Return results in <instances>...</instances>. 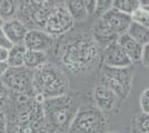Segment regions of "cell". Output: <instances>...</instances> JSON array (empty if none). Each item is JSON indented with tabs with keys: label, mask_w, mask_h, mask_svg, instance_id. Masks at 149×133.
Instances as JSON below:
<instances>
[{
	"label": "cell",
	"mask_w": 149,
	"mask_h": 133,
	"mask_svg": "<svg viewBox=\"0 0 149 133\" xmlns=\"http://www.w3.org/2000/svg\"><path fill=\"white\" fill-rule=\"evenodd\" d=\"M91 36L99 45H105V47L112 42H116L119 38L118 34L112 30L111 27L102 18H98L97 21L93 23L91 28Z\"/></svg>",
	"instance_id": "14"
},
{
	"label": "cell",
	"mask_w": 149,
	"mask_h": 133,
	"mask_svg": "<svg viewBox=\"0 0 149 133\" xmlns=\"http://www.w3.org/2000/svg\"><path fill=\"white\" fill-rule=\"evenodd\" d=\"M93 98L96 107L99 109L106 116L111 115L119 111L120 102H123L117 95L112 92L110 89L104 85H97L93 91Z\"/></svg>",
	"instance_id": "10"
},
{
	"label": "cell",
	"mask_w": 149,
	"mask_h": 133,
	"mask_svg": "<svg viewBox=\"0 0 149 133\" xmlns=\"http://www.w3.org/2000/svg\"><path fill=\"white\" fill-rule=\"evenodd\" d=\"M112 8L126 14L132 16L135 11L140 8V1L138 0H113Z\"/></svg>",
	"instance_id": "23"
},
{
	"label": "cell",
	"mask_w": 149,
	"mask_h": 133,
	"mask_svg": "<svg viewBox=\"0 0 149 133\" xmlns=\"http://www.w3.org/2000/svg\"><path fill=\"white\" fill-rule=\"evenodd\" d=\"M117 42L124 49L126 54L132 61V63H135V62H141L143 45H141V44L138 43L137 41H135L127 33L120 36L118 38V40H117Z\"/></svg>",
	"instance_id": "16"
},
{
	"label": "cell",
	"mask_w": 149,
	"mask_h": 133,
	"mask_svg": "<svg viewBox=\"0 0 149 133\" xmlns=\"http://www.w3.org/2000/svg\"><path fill=\"white\" fill-rule=\"evenodd\" d=\"M101 57L100 45L91 34L78 33L69 37L58 49L60 63L74 74H81L93 70Z\"/></svg>",
	"instance_id": "2"
},
{
	"label": "cell",
	"mask_w": 149,
	"mask_h": 133,
	"mask_svg": "<svg viewBox=\"0 0 149 133\" xmlns=\"http://www.w3.org/2000/svg\"><path fill=\"white\" fill-rule=\"evenodd\" d=\"M2 30L5 31L6 36L13 45L24 44L26 36L29 31L27 29V27L16 18L6 21L3 27H2Z\"/></svg>",
	"instance_id": "15"
},
{
	"label": "cell",
	"mask_w": 149,
	"mask_h": 133,
	"mask_svg": "<svg viewBox=\"0 0 149 133\" xmlns=\"http://www.w3.org/2000/svg\"><path fill=\"white\" fill-rule=\"evenodd\" d=\"M85 6L88 16H95L97 10V1L96 0H85Z\"/></svg>",
	"instance_id": "29"
},
{
	"label": "cell",
	"mask_w": 149,
	"mask_h": 133,
	"mask_svg": "<svg viewBox=\"0 0 149 133\" xmlns=\"http://www.w3.org/2000/svg\"><path fill=\"white\" fill-rule=\"evenodd\" d=\"M42 102L44 99L38 95L28 98L11 93L6 112L7 133H49Z\"/></svg>",
	"instance_id": "1"
},
{
	"label": "cell",
	"mask_w": 149,
	"mask_h": 133,
	"mask_svg": "<svg viewBox=\"0 0 149 133\" xmlns=\"http://www.w3.org/2000/svg\"><path fill=\"white\" fill-rule=\"evenodd\" d=\"M143 9H145V10H147V11H148V12H149V7H145Z\"/></svg>",
	"instance_id": "35"
},
{
	"label": "cell",
	"mask_w": 149,
	"mask_h": 133,
	"mask_svg": "<svg viewBox=\"0 0 149 133\" xmlns=\"http://www.w3.org/2000/svg\"><path fill=\"white\" fill-rule=\"evenodd\" d=\"M48 62V57L46 52L41 51L27 50L25 57V67L28 69L36 70Z\"/></svg>",
	"instance_id": "19"
},
{
	"label": "cell",
	"mask_w": 149,
	"mask_h": 133,
	"mask_svg": "<svg viewBox=\"0 0 149 133\" xmlns=\"http://www.w3.org/2000/svg\"><path fill=\"white\" fill-rule=\"evenodd\" d=\"M107 116L96 105H81L67 133H108Z\"/></svg>",
	"instance_id": "7"
},
{
	"label": "cell",
	"mask_w": 149,
	"mask_h": 133,
	"mask_svg": "<svg viewBox=\"0 0 149 133\" xmlns=\"http://www.w3.org/2000/svg\"><path fill=\"white\" fill-rule=\"evenodd\" d=\"M49 133H67L80 109L79 95L68 93L42 102Z\"/></svg>",
	"instance_id": "3"
},
{
	"label": "cell",
	"mask_w": 149,
	"mask_h": 133,
	"mask_svg": "<svg viewBox=\"0 0 149 133\" xmlns=\"http://www.w3.org/2000/svg\"><path fill=\"white\" fill-rule=\"evenodd\" d=\"M10 99H11V93L9 89L0 80V111L6 112L7 108L10 103Z\"/></svg>",
	"instance_id": "24"
},
{
	"label": "cell",
	"mask_w": 149,
	"mask_h": 133,
	"mask_svg": "<svg viewBox=\"0 0 149 133\" xmlns=\"http://www.w3.org/2000/svg\"><path fill=\"white\" fill-rule=\"evenodd\" d=\"M141 63L145 68L149 69V43L143 47V58H141Z\"/></svg>",
	"instance_id": "31"
},
{
	"label": "cell",
	"mask_w": 149,
	"mask_h": 133,
	"mask_svg": "<svg viewBox=\"0 0 149 133\" xmlns=\"http://www.w3.org/2000/svg\"><path fill=\"white\" fill-rule=\"evenodd\" d=\"M139 105L143 113L149 114V88L143 91L139 98Z\"/></svg>",
	"instance_id": "27"
},
{
	"label": "cell",
	"mask_w": 149,
	"mask_h": 133,
	"mask_svg": "<svg viewBox=\"0 0 149 133\" xmlns=\"http://www.w3.org/2000/svg\"><path fill=\"white\" fill-rule=\"evenodd\" d=\"M13 94L35 98L36 91L33 87V70L24 67L8 68L0 79Z\"/></svg>",
	"instance_id": "8"
},
{
	"label": "cell",
	"mask_w": 149,
	"mask_h": 133,
	"mask_svg": "<svg viewBox=\"0 0 149 133\" xmlns=\"http://www.w3.org/2000/svg\"><path fill=\"white\" fill-rule=\"evenodd\" d=\"M56 2L54 1H21L19 2L16 19L22 22L28 30H44L51 9Z\"/></svg>",
	"instance_id": "5"
},
{
	"label": "cell",
	"mask_w": 149,
	"mask_h": 133,
	"mask_svg": "<svg viewBox=\"0 0 149 133\" xmlns=\"http://www.w3.org/2000/svg\"><path fill=\"white\" fill-rule=\"evenodd\" d=\"M8 56H9V50L5 49V48H0V62L7 63Z\"/></svg>",
	"instance_id": "32"
},
{
	"label": "cell",
	"mask_w": 149,
	"mask_h": 133,
	"mask_svg": "<svg viewBox=\"0 0 149 133\" xmlns=\"http://www.w3.org/2000/svg\"><path fill=\"white\" fill-rule=\"evenodd\" d=\"M127 34L143 47L149 43V29L145 28L143 25H139L135 21L131 22L130 27L127 31Z\"/></svg>",
	"instance_id": "20"
},
{
	"label": "cell",
	"mask_w": 149,
	"mask_h": 133,
	"mask_svg": "<svg viewBox=\"0 0 149 133\" xmlns=\"http://www.w3.org/2000/svg\"><path fill=\"white\" fill-rule=\"evenodd\" d=\"M8 68H9V65H8L7 63L0 62V79H1V76L5 74V72L8 70Z\"/></svg>",
	"instance_id": "33"
},
{
	"label": "cell",
	"mask_w": 149,
	"mask_h": 133,
	"mask_svg": "<svg viewBox=\"0 0 149 133\" xmlns=\"http://www.w3.org/2000/svg\"><path fill=\"white\" fill-rule=\"evenodd\" d=\"M5 22H6V21H5V20H3L2 18H1V17H0V29H1L2 27H3V25H5Z\"/></svg>",
	"instance_id": "34"
},
{
	"label": "cell",
	"mask_w": 149,
	"mask_h": 133,
	"mask_svg": "<svg viewBox=\"0 0 149 133\" xmlns=\"http://www.w3.org/2000/svg\"><path fill=\"white\" fill-rule=\"evenodd\" d=\"M24 44L27 50L46 52L54 44V37L44 30H29L25 38Z\"/></svg>",
	"instance_id": "12"
},
{
	"label": "cell",
	"mask_w": 149,
	"mask_h": 133,
	"mask_svg": "<svg viewBox=\"0 0 149 133\" xmlns=\"http://www.w3.org/2000/svg\"><path fill=\"white\" fill-rule=\"evenodd\" d=\"M74 25V21L65 2H56L49 13L44 31L51 37H58L70 31Z\"/></svg>",
	"instance_id": "9"
},
{
	"label": "cell",
	"mask_w": 149,
	"mask_h": 133,
	"mask_svg": "<svg viewBox=\"0 0 149 133\" xmlns=\"http://www.w3.org/2000/svg\"><path fill=\"white\" fill-rule=\"evenodd\" d=\"M8 118L5 111H0V133H7Z\"/></svg>",
	"instance_id": "30"
},
{
	"label": "cell",
	"mask_w": 149,
	"mask_h": 133,
	"mask_svg": "<svg viewBox=\"0 0 149 133\" xmlns=\"http://www.w3.org/2000/svg\"><path fill=\"white\" fill-rule=\"evenodd\" d=\"M111 8H112V1H109V0H100V1H97V10H96L95 16H97V18H100L106 12H108Z\"/></svg>",
	"instance_id": "26"
},
{
	"label": "cell",
	"mask_w": 149,
	"mask_h": 133,
	"mask_svg": "<svg viewBox=\"0 0 149 133\" xmlns=\"http://www.w3.org/2000/svg\"><path fill=\"white\" fill-rule=\"evenodd\" d=\"M27 48L25 44H16L13 45L11 49H9V56L7 60V64L10 68L24 67L25 65V57Z\"/></svg>",
	"instance_id": "18"
},
{
	"label": "cell",
	"mask_w": 149,
	"mask_h": 133,
	"mask_svg": "<svg viewBox=\"0 0 149 133\" xmlns=\"http://www.w3.org/2000/svg\"><path fill=\"white\" fill-rule=\"evenodd\" d=\"M135 68H111L102 65L100 70V84L110 89L121 101H125L130 94L132 88Z\"/></svg>",
	"instance_id": "6"
},
{
	"label": "cell",
	"mask_w": 149,
	"mask_h": 133,
	"mask_svg": "<svg viewBox=\"0 0 149 133\" xmlns=\"http://www.w3.org/2000/svg\"><path fill=\"white\" fill-rule=\"evenodd\" d=\"M33 87L36 94L44 100L69 93V79L61 68L51 62L33 70Z\"/></svg>",
	"instance_id": "4"
},
{
	"label": "cell",
	"mask_w": 149,
	"mask_h": 133,
	"mask_svg": "<svg viewBox=\"0 0 149 133\" xmlns=\"http://www.w3.org/2000/svg\"><path fill=\"white\" fill-rule=\"evenodd\" d=\"M108 133H116V132H108Z\"/></svg>",
	"instance_id": "36"
},
{
	"label": "cell",
	"mask_w": 149,
	"mask_h": 133,
	"mask_svg": "<svg viewBox=\"0 0 149 133\" xmlns=\"http://www.w3.org/2000/svg\"><path fill=\"white\" fill-rule=\"evenodd\" d=\"M102 62L104 65L111 68H127L134 64L117 41L105 47L102 51Z\"/></svg>",
	"instance_id": "11"
},
{
	"label": "cell",
	"mask_w": 149,
	"mask_h": 133,
	"mask_svg": "<svg viewBox=\"0 0 149 133\" xmlns=\"http://www.w3.org/2000/svg\"><path fill=\"white\" fill-rule=\"evenodd\" d=\"M65 5L67 7L69 13L71 14L74 22L76 21L82 22L89 17L87 10H86L85 1H82V0H69V1L65 2Z\"/></svg>",
	"instance_id": "17"
},
{
	"label": "cell",
	"mask_w": 149,
	"mask_h": 133,
	"mask_svg": "<svg viewBox=\"0 0 149 133\" xmlns=\"http://www.w3.org/2000/svg\"><path fill=\"white\" fill-rule=\"evenodd\" d=\"M19 2L13 0H0V17L5 21L16 18Z\"/></svg>",
	"instance_id": "22"
},
{
	"label": "cell",
	"mask_w": 149,
	"mask_h": 133,
	"mask_svg": "<svg viewBox=\"0 0 149 133\" xmlns=\"http://www.w3.org/2000/svg\"><path fill=\"white\" fill-rule=\"evenodd\" d=\"M131 133H149V114L141 112L131 118Z\"/></svg>",
	"instance_id": "21"
},
{
	"label": "cell",
	"mask_w": 149,
	"mask_h": 133,
	"mask_svg": "<svg viewBox=\"0 0 149 133\" xmlns=\"http://www.w3.org/2000/svg\"><path fill=\"white\" fill-rule=\"evenodd\" d=\"M100 18H102L105 21H107V23L110 25L112 30L118 34V37L127 33L131 22H132L131 16L120 12L115 8H111L108 12H106Z\"/></svg>",
	"instance_id": "13"
},
{
	"label": "cell",
	"mask_w": 149,
	"mask_h": 133,
	"mask_svg": "<svg viewBox=\"0 0 149 133\" xmlns=\"http://www.w3.org/2000/svg\"><path fill=\"white\" fill-rule=\"evenodd\" d=\"M13 44L10 42V40L6 36L5 31L2 30V28L0 29V48H5V49H11Z\"/></svg>",
	"instance_id": "28"
},
{
	"label": "cell",
	"mask_w": 149,
	"mask_h": 133,
	"mask_svg": "<svg viewBox=\"0 0 149 133\" xmlns=\"http://www.w3.org/2000/svg\"><path fill=\"white\" fill-rule=\"evenodd\" d=\"M131 18H132V21H135L137 23L143 25L145 28L149 29V12L147 10H145L143 8L140 7L137 11L134 12Z\"/></svg>",
	"instance_id": "25"
}]
</instances>
